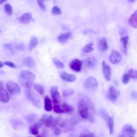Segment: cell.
Returning a JSON list of instances; mask_svg holds the SVG:
<instances>
[{
  "mask_svg": "<svg viewBox=\"0 0 137 137\" xmlns=\"http://www.w3.org/2000/svg\"><path fill=\"white\" fill-rule=\"evenodd\" d=\"M4 65V64L1 61H0V68H1L3 67Z\"/></svg>",
  "mask_w": 137,
  "mask_h": 137,
  "instance_id": "obj_48",
  "label": "cell"
},
{
  "mask_svg": "<svg viewBox=\"0 0 137 137\" xmlns=\"http://www.w3.org/2000/svg\"><path fill=\"white\" fill-rule=\"evenodd\" d=\"M53 116L50 115L47 117L44 123L45 126L47 128L52 127L54 121Z\"/></svg>",
  "mask_w": 137,
  "mask_h": 137,
  "instance_id": "obj_26",
  "label": "cell"
},
{
  "mask_svg": "<svg viewBox=\"0 0 137 137\" xmlns=\"http://www.w3.org/2000/svg\"><path fill=\"white\" fill-rule=\"evenodd\" d=\"M6 86L8 92L11 95H18L21 92L20 87L16 83L9 81L7 83Z\"/></svg>",
  "mask_w": 137,
  "mask_h": 137,
  "instance_id": "obj_3",
  "label": "cell"
},
{
  "mask_svg": "<svg viewBox=\"0 0 137 137\" xmlns=\"http://www.w3.org/2000/svg\"><path fill=\"white\" fill-rule=\"evenodd\" d=\"M129 137H135L134 136H130Z\"/></svg>",
  "mask_w": 137,
  "mask_h": 137,
  "instance_id": "obj_54",
  "label": "cell"
},
{
  "mask_svg": "<svg viewBox=\"0 0 137 137\" xmlns=\"http://www.w3.org/2000/svg\"><path fill=\"white\" fill-rule=\"evenodd\" d=\"M60 76L64 81L68 82H74L76 81L77 78L75 75L68 74L64 71L61 73Z\"/></svg>",
  "mask_w": 137,
  "mask_h": 137,
  "instance_id": "obj_13",
  "label": "cell"
},
{
  "mask_svg": "<svg viewBox=\"0 0 137 137\" xmlns=\"http://www.w3.org/2000/svg\"><path fill=\"white\" fill-rule=\"evenodd\" d=\"M25 45L24 44H20L18 45L16 47V49L19 50H24L25 48Z\"/></svg>",
  "mask_w": 137,
  "mask_h": 137,
  "instance_id": "obj_41",
  "label": "cell"
},
{
  "mask_svg": "<svg viewBox=\"0 0 137 137\" xmlns=\"http://www.w3.org/2000/svg\"><path fill=\"white\" fill-rule=\"evenodd\" d=\"M98 83L96 79L94 77H90L87 78L84 83L85 88L88 89H91L97 86Z\"/></svg>",
  "mask_w": 137,
  "mask_h": 137,
  "instance_id": "obj_8",
  "label": "cell"
},
{
  "mask_svg": "<svg viewBox=\"0 0 137 137\" xmlns=\"http://www.w3.org/2000/svg\"><path fill=\"white\" fill-rule=\"evenodd\" d=\"M32 15L30 13H26L22 15L18 18L21 22L24 24H28L31 21Z\"/></svg>",
  "mask_w": 137,
  "mask_h": 137,
  "instance_id": "obj_18",
  "label": "cell"
},
{
  "mask_svg": "<svg viewBox=\"0 0 137 137\" xmlns=\"http://www.w3.org/2000/svg\"><path fill=\"white\" fill-rule=\"evenodd\" d=\"M46 114H44L39 119L33 124L38 129L40 128L44 123L47 118Z\"/></svg>",
  "mask_w": 137,
  "mask_h": 137,
  "instance_id": "obj_24",
  "label": "cell"
},
{
  "mask_svg": "<svg viewBox=\"0 0 137 137\" xmlns=\"http://www.w3.org/2000/svg\"><path fill=\"white\" fill-rule=\"evenodd\" d=\"M38 129V128L33 125L30 127L29 132L31 134L37 135L39 133Z\"/></svg>",
  "mask_w": 137,
  "mask_h": 137,
  "instance_id": "obj_31",
  "label": "cell"
},
{
  "mask_svg": "<svg viewBox=\"0 0 137 137\" xmlns=\"http://www.w3.org/2000/svg\"><path fill=\"white\" fill-rule=\"evenodd\" d=\"M44 108L48 111H51L52 109V102L48 96H46L44 98Z\"/></svg>",
  "mask_w": 137,
  "mask_h": 137,
  "instance_id": "obj_21",
  "label": "cell"
},
{
  "mask_svg": "<svg viewBox=\"0 0 137 137\" xmlns=\"http://www.w3.org/2000/svg\"><path fill=\"white\" fill-rule=\"evenodd\" d=\"M0 100L4 103H7L10 100V97L8 93L3 88H0Z\"/></svg>",
  "mask_w": 137,
  "mask_h": 137,
  "instance_id": "obj_15",
  "label": "cell"
},
{
  "mask_svg": "<svg viewBox=\"0 0 137 137\" xmlns=\"http://www.w3.org/2000/svg\"><path fill=\"white\" fill-rule=\"evenodd\" d=\"M128 22L129 25L132 27L137 28V10H135L132 15L129 19Z\"/></svg>",
  "mask_w": 137,
  "mask_h": 137,
  "instance_id": "obj_17",
  "label": "cell"
},
{
  "mask_svg": "<svg viewBox=\"0 0 137 137\" xmlns=\"http://www.w3.org/2000/svg\"><path fill=\"white\" fill-rule=\"evenodd\" d=\"M74 91L72 89H67L63 90L62 92V95L64 97H67L72 95Z\"/></svg>",
  "mask_w": 137,
  "mask_h": 137,
  "instance_id": "obj_33",
  "label": "cell"
},
{
  "mask_svg": "<svg viewBox=\"0 0 137 137\" xmlns=\"http://www.w3.org/2000/svg\"><path fill=\"white\" fill-rule=\"evenodd\" d=\"M54 134L56 136L59 135L61 133V129L58 127L55 128L54 130Z\"/></svg>",
  "mask_w": 137,
  "mask_h": 137,
  "instance_id": "obj_43",
  "label": "cell"
},
{
  "mask_svg": "<svg viewBox=\"0 0 137 137\" xmlns=\"http://www.w3.org/2000/svg\"><path fill=\"white\" fill-rule=\"evenodd\" d=\"M98 49L101 52H104L108 49V45L106 38L105 37L100 38L98 41Z\"/></svg>",
  "mask_w": 137,
  "mask_h": 137,
  "instance_id": "obj_12",
  "label": "cell"
},
{
  "mask_svg": "<svg viewBox=\"0 0 137 137\" xmlns=\"http://www.w3.org/2000/svg\"><path fill=\"white\" fill-rule=\"evenodd\" d=\"M79 137H96V136L94 133L90 132H87L81 134L80 135Z\"/></svg>",
  "mask_w": 137,
  "mask_h": 137,
  "instance_id": "obj_37",
  "label": "cell"
},
{
  "mask_svg": "<svg viewBox=\"0 0 137 137\" xmlns=\"http://www.w3.org/2000/svg\"><path fill=\"white\" fill-rule=\"evenodd\" d=\"M118 137H127L125 135L122 134L119 135Z\"/></svg>",
  "mask_w": 137,
  "mask_h": 137,
  "instance_id": "obj_51",
  "label": "cell"
},
{
  "mask_svg": "<svg viewBox=\"0 0 137 137\" xmlns=\"http://www.w3.org/2000/svg\"><path fill=\"white\" fill-rule=\"evenodd\" d=\"M44 1H42V0L37 1L38 4L40 9L44 11L46 9V7L44 4Z\"/></svg>",
  "mask_w": 137,
  "mask_h": 137,
  "instance_id": "obj_39",
  "label": "cell"
},
{
  "mask_svg": "<svg viewBox=\"0 0 137 137\" xmlns=\"http://www.w3.org/2000/svg\"><path fill=\"white\" fill-rule=\"evenodd\" d=\"M5 12L8 15H11L13 13V9L12 6L9 4L7 3L4 5Z\"/></svg>",
  "mask_w": 137,
  "mask_h": 137,
  "instance_id": "obj_27",
  "label": "cell"
},
{
  "mask_svg": "<svg viewBox=\"0 0 137 137\" xmlns=\"http://www.w3.org/2000/svg\"><path fill=\"white\" fill-rule=\"evenodd\" d=\"M3 88V84L1 82H0V88Z\"/></svg>",
  "mask_w": 137,
  "mask_h": 137,
  "instance_id": "obj_49",
  "label": "cell"
},
{
  "mask_svg": "<svg viewBox=\"0 0 137 137\" xmlns=\"http://www.w3.org/2000/svg\"><path fill=\"white\" fill-rule=\"evenodd\" d=\"M35 78V76L32 73L26 71H21L19 75V79L21 84L28 89H30Z\"/></svg>",
  "mask_w": 137,
  "mask_h": 137,
  "instance_id": "obj_1",
  "label": "cell"
},
{
  "mask_svg": "<svg viewBox=\"0 0 137 137\" xmlns=\"http://www.w3.org/2000/svg\"><path fill=\"white\" fill-rule=\"evenodd\" d=\"M53 62L56 67L60 68H64L65 65L64 63L56 58L53 59Z\"/></svg>",
  "mask_w": 137,
  "mask_h": 137,
  "instance_id": "obj_32",
  "label": "cell"
},
{
  "mask_svg": "<svg viewBox=\"0 0 137 137\" xmlns=\"http://www.w3.org/2000/svg\"><path fill=\"white\" fill-rule=\"evenodd\" d=\"M38 42V38L35 36H32L31 39L29 44V50L31 51L35 48L37 46Z\"/></svg>",
  "mask_w": 137,
  "mask_h": 137,
  "instance_id": "obj_20",
  "label": "cell"
},
{
  "mask_svg": "<svg viewBox=\"0 0 137 137\" xmlns=\"http://www.w3.org/2000/svg\"><path fill=\"white\" fill-rule=\"evenodd\" d=\"M136 133V129H134L129 125H124L122 130V134L129 137L133 136Z\"/></svg>",
  "mask_w": 137,
  "mask_h": 137,
  "instance_id": "obj_11",
  "label": "cell"
},
{
  "mask_svg": "<svg viewBox=\"0 0 137 137\" xmlns=\"http://www.w3.org/2000/svg\"><path fill=\"white\" fill-rule=\"evenodd\" d=\"M103 73L106 80L109 82L111 80V70L110 66L105 61L102 62Z\"/></svg>",
  "mask_w": 137,
  "mask_h": 137,
  "instance_id": "obj_9",
  "label": "cell"
},
{
  "mask_svg": "<svg viewBox=\"0 0 137 137\" xmlns=\"http://www.w3.org/2000/svg\"><path fill=\"white\" fill-rule=\"evenodd\" d=\"M72 34L71 32H68L62 33L58 37V40L60 43L64 44L67 42L71 37Z\"/></svg>",
  "mask_w": 137,
  "mask_h": 137,
  "instance_id": "obj_16",
  "label": "cell"
},
{
  "mask_svg": "<svg viewBox=\"0 0 137 137\" xmlns=\"http://www.w3.org/2000/svg\"><path fill=\"white\" fill-rule=\"evenodd\" d=\"M36 137H45L42 136V135H38L36 136Z\"/></svg>",
  "mask_w": 137,
  "mask_h": 137,
  "instance_id": "obj_53",
  "label": "cell"
},
{
  "mask_svg": "<svg viewBox=\"0 0 137 137\" xmlns=\"http://www.w3.org/2000/svg\"><path fill=\"white\" fill-rule=\"evenodd\" d=\"M24 64L27 67L32 68L35 65V63L33 59L30 57H26L24 60Z\"/></svg>",
  "mask_w": 137,
  "mask_h": 137,
  "instance_id": "obj_22",
  "label": "cell"
},
{
  "mask_svg": "<svg viewBox=\"0 0 137 137\" xmlns=\"http://www.w3.org/2000/svg\"><path fill=\"white\" fill-rule=\"evenodd\" d=\"M26 95L28 99L34 105L36 106H40L41 101L37 95L30 90L26 91Z\"/></svg>",
  "mask_w": 137,
  "mask_h": 137,
  "instance_id": "obj_4",
  "label": "cell"
},
{
  "mask_svg": "<svg viewBox=\"0 0 137 137\" xmlns=\"http://www.w3.org/2000/svg\"><path fill=\"white\" fill-rule=\"evenodd\" d=\"M61 107L65 113H72L74 110V108L72 106L66 103H64Z\"/></svg>",
  "mask_w": 137,
  "mask_h": 137,
  "instance_id": "obj_23",
  "label": "cell"
},
{
  "mask_svg": "<svg viewBox=\"0 0 137 137\" xmlns=\"http://www.w3.org/2000/svg\"><path fill=\"white\" fill-rule=\"evenodd\" d=\"M54 111L57 113H65L61 107L58 105H55L54 106Z\"/></svg>",
  "mask_w": 137,
  "mask_h": 137,
  "instance_id": "obj_38",
  "label": "cell"
},
{
  "mask_svg": "<svg viewBox=\"0 0 137 137\" xmlns=\"http://www.w3.org/2000/svg\"><path fill=\"white\" fill-rule=\"evenodd\" d=\"M93 44L90 43L87 44L83 49V51L85 53H88L93 51L94 49Z\"/></svg>",
  "mask_w": 137,
  "mask_h": 137,
  "instance_id": "obj_30",
  "label": "cell"
},
{
  "mask_svg": "<svg viewBox=\"0 0 137 137\" xmlns=\"http://www.w3.org/2000/svg\"><path fill=\"white\" fill-rule=\"evenodd\" d=\"M4 46L5 48L8 49L10 50H13V48L12 45L10 44H4Z\"/></svg>",
  "mask_w": 137,
  "mask_h": 137,
  "instance_id": "obj_44",
  "label": "cell"
},
{
  "mask_svg": "<svg viewBox=\"0 0 137 137\" xmlns=\"http://www.w3.org/2000/svg\"><path fill=\"white\" fill-rule=\"evenodd\" d=\"M128 74L130 78L133 79H137V70L131 68L128 70Z\"/></svg>",
  "mask_w": 137,
  "mask_h": 137,
  "instance_id": "obj_29",
  "label": "cell"
},
{
  "mask_svg": "<svg viewBox=\"0 0 137 137\" xmlns=\"http://www.w3.org/2000/svg\"><path fill=\"white\" fill-rule=\"evenodd\" d=\"M85 63L87 67L92 68L95 67L97 64V60L94 56H90L86 58Z\"/></svg>",
  "mask_w": 137,
  "mask_h": 137,
  "instance_id": "obj_14",
  "label": "cell"
},
{
  "mask_svg": "<svg viewBox=\"0 0 137 137\" xmlns=\"http://www.w3.org/2000/svg\"><path fill=\"white\" fill-rule=\"evenodd\" d=\"M4 64L6 65L13 68H15L16 67V65L14 63L9 61H5Z\"/></svg>",
  "mask_w": 137,
  "mask_h": 137,
  "instance_id": "obj_40",
  "label": "cell"
},
{
  "mask_svg": "<svg viewBox=\"0 0 137 137\" xmlns=\"http://www.w3.org/2000/svg\"><path fill=\"white\" fill-rule=\"evenodd\" d=\"M127 31L126 30H125V29H123V30H122L120 32V35H124V34Z\"/></svg>",
  "mask_w": 137,
  "mask_h": 137,
  "instance_id": "obj_47",
  "label": "cell"
},
{
  "mask_svg": "<svg viewBox=\"0 0 137 137\" xmlns=\"http://www.w3.org/2000/svg\"><path fill=\"white\" fill-rule=\"evenodd\" d=\"M7 1L6 0H2V1H0V4H1Z\"/></svg>",
  "mask_w": 137,
  "mask_h": 137,
  "instance_id": "obj_50",
  "label": "cell"
},
{
  "mask_svg": "<svg viewBox=\"0 0 137 137\" xmlns=\"http://www.w3.org/2000/svg\"><path fill=\"white\" fill-rule=\"evenodd\" d=\"M58 87L56 86L52 87L50 93L53 102L55 105L59 104L61 100V96L58 91Z\"/></svg>",
  "mask_w": 137,
  "mask_h": 137,
  "instance_id": "obj_5",
  "label": "cell"
},
{
  "mask_svg": "<svg viewBox=\"0 0 137 137\" xmlns=\"http://www.w3.org/2000/svg\"><path fill=\"white\" fill-rule=\"evenodd\" d=\"M129 37L127 36L121 38L120 41L123 45V53L124 55H126L127 53V45Z\"/></svg>",
  "mask_w": 137,
  "mask_h": 137,
  "instance_id": "obj_19",
  "label": "cell"
},
{
  "mask_svg": "<svg viewBox=\"0 0 137 137\" xmlns=\"http://www.w3.org/2000/svg\"><path fill=\"white\" fill-rule=\"evenodd\" d=\"M100 113L103 117L106 120L107 123L109 117L106 111L104 109H101L100 111Z\"/></svg>",
  "mask_w": 137,
  "mask_h": 137,
  "instance_id": "obj_35",
  "label": "cell"
},
{
  "mask_svg": "<svg viewBox=\"0 0 137 137\" xmlns=\"http://www.w3.org/2000/svg\"><path fill=\"white\" fill-rule=\"evenodd\" d=\"M130 77L128 73H124L123 77L122 82L124 84H127L130 80Z\"/></svg>",
  "mask_w": 137,
  "mask_h": 137,
  "instance_id": "obj_36",
  "label": "cell"
},
{
  "mask_svg": "<svg viewBox=\"0 0 137 137\" xmlns=\"http://www.w3.org/2000/svg\"><path fill=\"white\" fill-rule=\"evenodd\" d=\"M78 109L79 115L82 118H87L88 116V108L84 100L82 99L79 101Z\"/></svg>",
  "mask_w": 137,
  "mask_h": 137,
  "instance_id": "obj_2",
  "label": "cell"
},
{
  "mask_svg": "<svg viewBox=\"0 0 137 137\" xmlns=\"http://www.w3.org/2000/svg\"><path fill=\"white\" fill-rule=\"evenodd\" d=\"M66 126V123L64 121L62 122L60 124V126L61 128H64Z\"/></svg>",
  "mask_w": 137,
  "mask_h": 137,
  "instance_id": "obj_46",
  "label": "cell"
},
{
  "mask_svg": "<svg viewBox=\"0 0 137 137\" xmlns=\"http://www.w3.org/2000/svg\"><path fill=\"white\" fill-rule=\"evenodd\" d=\"M88 118L89 120L91 122H93L94 121V119L93 117L91 115H90L89 116Z\"/></svg>",
  "mask_w": 137,
  "mask_h": 137,
  "instance_id": "obj_45",
  "label": "cell"
},
{
  "mask_svg": "<svg viewBox=\"0 0 137 137\" xmlns=\"http://www.w3.org/2000/svg\"><path fill=\"white\" fill-rule=\"evenodd\" d=\"M135 1V0H130V1H128V2L130 3H133Z\"/></svg>",
  "mask_w": 137,
  "mask_h": 137,
  "instance_id": "obj_52",
  "label": "cell"
},
{
  "mask_svg": "<svg viewBox=\"0 0 137 137\" xmlns=\"http://www.w3.org/2000/svg\"><path fill=\"white\" fill-rule=\"evenodd\" d=\"M60 120L59 118H57L54 119V121L52 126V129L55 128L58 125Z\"/></svg>",
  "mask_w": 137,
  "mask_h": 137,
  "instance_id": "obj_42",
  "label": "cell"
},
{
  "mask_svg": "<svg viewBox=\"0 0 137 137\" xmlns=\"http://www.w3.org/2000/svg\"><path fill=\"white\" fill-rule=\"evenodd\" d=\"M31 137V136H29V137Z\"/></svg>",
  "mask_w": 137,
  "mask_h": 137,
  "instance_id": "obj_55",
  "label": "cell"
},
{
  "mask_svg": "<svg viewBox=\"0 0 137 137\" xmlns=\"http://www.w3.org/2000/svg\"><path fill=\"white\" fill-rule=\"evenodd\" d=\"M122 59V55L117 50L112 51L109 56L110 62L114 64H117L119 63Z\"/></svg>",
  "mask_w": 137,
  "mask_h": 137,
  "instance_id": "obj_7",
  "label": "cell"
},
{
  "mask_svg": "<svg viewBox=\"0 0 137 137\" xmlns=\"http://www.w3.org/2000/svg\"><path fill=\"white\" fill-rule=\"evenodd\" d=\"M61 10L58 7L55 6L52 10V13L54 15H59L61 13Z\"/></svg>",
  "mask_w": 137,
  "mask_h": 137,
  "instance_id": "obj_34",
  "label": "cell"
},
{
  "mask_svg": "<svg viewBox=\"0 0 137 137\" xmlns=\"http://www.w3.org/2000/svg\"><path fill=\"white\" fill-rule=\"evenodd\" d=\"M120 94L119 91L116 89L115 87L110 86L109 88L108 98L111 101L117 100Z\"/></svg>",
  "mask_w": 137,
  "mask_h": 137,
  "instance_id": "obj_6",
  "label": "cell"
},
{
  "mask_svg": "<svg viewBox=\"0 0 137 137\" xmlns=\"http://www.w3.org/2000/svg\"><path fill=\"white\" fill-rule=\"evenodd\" d=\"M107 124L109 129L110 133L112 134L113 132L114 127L113 121L112 117H109Z\"/></svg>",
  "mask_w": 137,
  "mask_h": 137,
  "instance_id": "obj_28",
  "label": "cell"
},
{
  "mask_svg": "<svg viewBox=\"0 0 137 137\" xmlns=\"http://www.w3.org/2000/svg\"><path fill=\"white\" fill-rule=\"evenodd\" d=\"M33 87L39 94L41 95L43 94L44 93V89L42 85L36 84L33 85Z\"/></svg>",
  "mask_w": 137,
  "mask_h": 137,
  "instance_id": "obj_25",
  "label": "cell"
},
{
  "mask_svg": "<svg viewBox=\"0 0 137 137\" xmlns=\"http://www.w3.org/2000/svg\"><path fill=\"white\" fill-rule=\"evenodd\" d=\"M82 61L77 59H75L70 63V66L71 69L76 72H79L81 70Z\"/></svg>",
  "mask_w": 137,
  "mask_h": 137,
  "instance_id": "obj_10",
  "label": "cell"
}]
</instances>
